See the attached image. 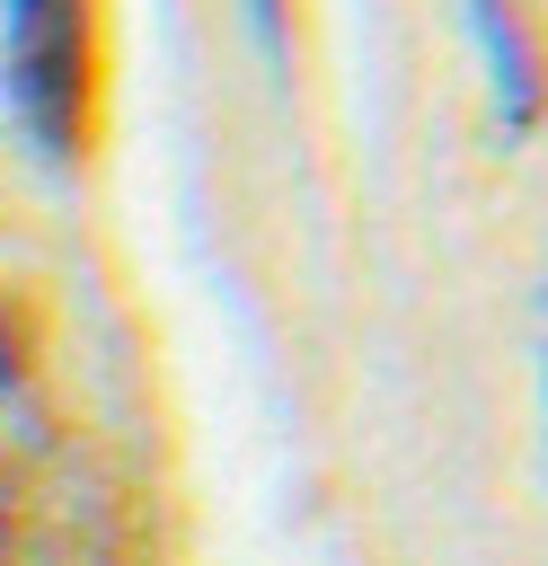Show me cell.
<instances>
[{"label": "cell", "instance_id": "obj_1", "mask_svg": "<svg viewBox=\"0 0 548 566\" xmlns=\"http://www.w3.org/2000/svg\"><path fill=\"white\" fill-rule=\"evenodd\" d=\"M0 62L35 159L71 168L88 133V0H0Z\"/></svg>", "mask_w": 548, "mask_h": 566}, {"label": "cell", "instance_id": "obj_2", "mask_svg": "<svg viewBox=\"0 0 548 566\" xmlns=\"http://www.w3.org/2000/svg\"><path fill=\"white\" fill-rule=\"evenodd\" d=\"M460 18H468V44L486 62V97H495L504 133H539L548 62H539V35H530V9L521 0H460Z\"/></svg>", "mask_w": 548, "mask_h": 566}, {"label": "cell", "instance_id": "obj_3", "mask_svg": "<svg viewBox=\"0 0 548 566\" xmlns=\"http://www.w3.org/2000/svg\"><path fill=\"white\" fill-rule=\"evenodd\" d=\"M239 9H247V35H256V53H265V62H283V35H292L283 0H239Z\"/></svg>", "mask_w": 548, "mask_h": 566}, {"label": "cell", "instance_id": "obj_4", "mask_svg": "<svg viewBox=\"0 0 548 566\" xmlns=\"http://www.w3.org/2000/svg\"><path fill=\"white\" fill-rule=\"evenodd\" d=\"M18 389V354H9V336H0V398Z\"/></svg>", "mask_w": 548, "mask_h": 566}, {"label": "cell", "instance_id": "obj_5", "mask_svg": "<svg viewBox=\"0 0 548 566\" xmlns=\"http://www.w3.org/2000/svg\"><path fill=\"white\" fill-rule=\"evenodd\" d=\"M0 566H9V469H0Z\"/></svg>", "mask_w": 548, "mask_h": 566}, {"label": "cell", "instance_id": "obj_6", "mask_svg": "<svg viewBox=\"0 0 548 566\" xmlns=\"http://www.w3.org/2000/svg\"><path fill=\"white\" fill-rule=\"evenodd\" d=\"M539 389H548V336H539Z\"/></svg>", "mask_w": 548, "mask_h": 566}]
</instances>
